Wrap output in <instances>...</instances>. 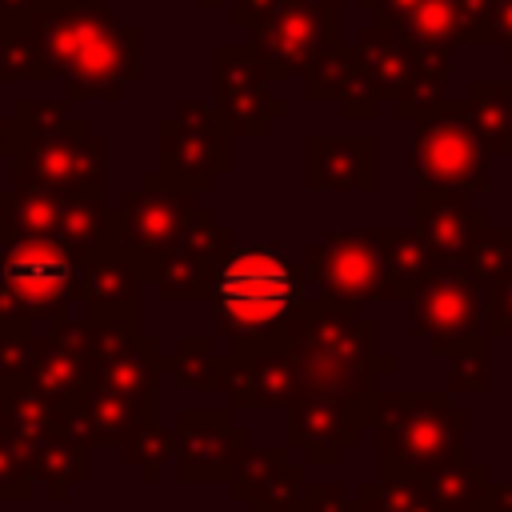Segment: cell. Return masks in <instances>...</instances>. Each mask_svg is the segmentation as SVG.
Listing matches in <instances>:
<instances>
[{
  "mask_svg": "<svg viewBox=\"0 0 512 512\" xmlns=\"http://www.w3.org/2000/svg\"><path fill=\"white\" fill-rule=\"evenodd\" d=\"M300 304V272L280 248L248 244L212 276V308L236 336H264Z\"/></svg>",
  "mask_w": 512,
  "mask_h": 512,
  "instance_id": "1",
  "label": "cell"
},
{
  "mask_svg": "<svg viewBox=\"0 0 512 512\" xmlns=\"http://www.w3.org/2000/svg\"><path fill=\"white\" fill-rule=\"evenodd\" d=\"M380 424V476H428L464 460L460 416L444 404H396V416Z\"/></svg>",
  "mask_w": 512,
  "mask_h": 512,
  "instance_id": "2",
  "label": "cell"
},
{
  "mask_svg": "<svg viewBox=\"0 0 512 512\" xmlns=\"http://www.w3.org/2000/svg\"><path fill=\"white\" fill-rule=\"evenodd\" d=\"M244 456V428H228L224 416H184L180 432V480H228Z\"/></svg>",
  "mask_w": 512,
  "mask_h": 512,
  "instance_id": "3",
  "label": "cell"
},
{
  "mask_svg": "<svg viewBox=\"0 0 512 512\" xmlns=\"http://www.w3.org/2000/svg\"><path fill=\"white\" fill-rule=\"evenodd\" d=\"M4 276H8L24 296L44 300V296H56V292L72 280V264H68V256L56 252V248L28 244V248H20V252H12V256L4 260Z\"/></svg>",
  "mask_w": 512,
  "mask_h": 512,
  "instance_id": "4",
  "label": "cell"
},
{
  "mask_svg": "<svg viewBox=\"0 0 512 512\" xmlns=\"http://www.w3.org/2000/svg\"><path fill=\"white\" fill-rule=\"evenodd\" d=\"M420 480L444 512H492V484L476 464L456 460V464H444Z\"/></svg>",
  "mask_w": 512,
  "mask_h": 512,
  "instance_id": "5",
  "label": "cell"
},
{
  "mask_svg": "<svg viewBox=\"0 0 512 512\" xmlns=\"http://www.w3.org/2000/svg\"><path fill=\"white\" fill-rule=\"evenodd\" d=\"M28 460H32V476L40 484H48L52 500H64L68 488L76 480H84V448L68 436H48V440L32 444Z\"/></svg>",
  "mask_w": 512,
  "mask_h": 512,
  "instance_id": "6",
  "label": "cell"
},
{
  "mask_svg": "<svg viewBox=\"0 0 512 512\" xmlns=\"http://www.w3.org/2000/svg\"><path fill=\"white\" fill-rule=\"evenodd\" d=\"M352 512H444L420 476H380L364 484L352 500Z\"/></svg>",
  "mask_w": 512,
  "mask_h": 512,
  "instance_id": "7",
  "label": "cell"
},
{
  "mask_svg": "<svg viewBox=\"0 0 512 512\" xmlns=\"http://www.w3.org/2000/svg\"><path fill=\"white\" fill-rule=\"evenodd\" d=\"M352 440L348 424H340L332 412H320V408H300L292 416V444H304L312 460H332L340 456V448Z\"/></svg>",
  "mask_w": 512,
  "mask_h": 512,
  "instance_id": "8",
  "label": "cell"
},
{
  "mask_svg": "<svg viewBox=\"0 0 512 512\" xmlns=\"http://www.w3.org/2000/svg\"><path fill=\"white\" fill-rule=\"evenodd\" d=\"M36 476L28 448L12 436H0V500H32Z\"/></svg>",
  "mask_w": 512,
  "mask_h": 512,
  "instance_id": "9",
  "label": "cell"
},
{
  "mask_svg": "<svg viewBox=\"0 0 512 512\" xmlns=\"http://www.w3.org/2000/svg\"><path fill=\"white\" fill-rule=\"evenodd\" d=\"M300 512H352V500H344L340 484H304Z\"/></svg>",
  "mask_w": 512,
  "mask_h": 512,
  "instance_id": "10",
  "label": "cell"
},
{
  "mask_svg": "<svg viewBox=\"0 0 512 512\" xmlns=\"http://www.w3.org/2000/svg\"><path fill=\"white\" fill-rule=\"evenodd\" d=\"M492 512H512V484L492 488Z\"/></svg>",
  "mask_w": 512,
  "mask_h": 512,
  "instance_id": "11",
  "label": "cell"
}]
</instances>
